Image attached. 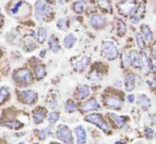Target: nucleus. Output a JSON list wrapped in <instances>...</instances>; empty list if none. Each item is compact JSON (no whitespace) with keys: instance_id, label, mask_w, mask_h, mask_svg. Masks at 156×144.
<instances>
[{"instance_id":"f257e3e1","label":"nucleus","mask_w":156,"mask_h":144,"mask_svg":"<svg viewBox=\"0 0 156 144\" xmlns=\"http://www.w3.org/2000/svg\"><path fill=\"white\" fill-rule=\"evenodd\" d=\"M34 18L37 22H49L54 18V10L45 0H37L34 5Z\"/></svg>"},{"instance_id":"f03ea898","label":"nucleus","mask_w":156,"mask_h":144,"mask_svg":"<svg viewBox=\"0 0 156 144\" xmlns=\"http://www.w3.org/2000/svg\"><path fill=\"white\" fill-rule=\"evenodd\" d=\"M12 79L18 88H26L28 86H31L34 81L32 72L27 67H23V68H18L14 71L13 75H12Z\"/></svg>"},{"instance_id":"7ed1b4c3","label":"nucleus","mask_w":156,"mask_h":144,"mask_svg":"<svg viewBox=\"0 0 156 144\" xmlns=\"http://www.w3.org/2000/svg\"><path fill=\"white\" fill-rule=\"evenodd\" d=\"M9 12L14 17L23 18V17H27L28 15H30L31 8H30V5L25 2L24 0H17V1H15V2L10 7Z\"/></svg>"},{"instance_id":"20e7f679","label":"nucleus","mask_w":156,"mask_h":144,"mask_svg":"<svg viewBox=\"0 0 156 144\" xmlns=\"http://www.w3.org/2000/svg\"><path fill=\"white\" fill-rule=\"evenodd\" d=\"M102 52L108 61H115L120 56L119 48L113 41H104L102 44Z\"/></svg>"},{"instance_id":"39448f33","label":"nucleus","mask_w":156,"mask_h":144,"mask_svg":"<svg viewBox=\"0 0 156 144\" xmlns=\"http://www.w3.org/2000/svg\"><path fill=\"white\" fill-rule=\"evenodd\" d=\"M85 120L86 122L95 125L104 132H110V127H109L108 123L105 121V118H103L101 113H89L85 116Z\"/></svg>"},{"instance_id":"423d86ee","label":"nucleus","mask_w":156,"mask_h":144,"mask_svg":"<svg viewBox=\"0 0 156 144\" xmlns=\"http://www.w3.org/2000/svg\"><path fill=\"white\" fill-rule=\"evenodd\" d=\"M137 0H120L118 3V11L121 15L128 16L129 17L132 14L136 12L137 9Z\"/></svg>"},{"instance_id":"0eeeda50","label":"nucleus","mask_w":156,"mask_h":144,"mask_svg":"<svg viewBox=\"0 0 156 144\" xmlns=\"http://www.w3.org/2000/svg\"><path fill=\"white\" fill-rule=\"evenodd\" d=\"M56 137L59 141L63 142L65 144H74V138L72 130L65 124H61L58 126V128L56 130Z\"/></svg>"},{"instance_id":"6e6552de","label":"nucleus","mask_w":156,"mask_h":144,"mask_svg":"<svg viewBox=\"0 0 156 144\" xmlns=\"http://www.w3.org/2000/svg\"><path fill=\"white\" fill-rule=\"evenodd\" d=\"M17 100L24 105H34L37 100V93L33 90L17 91Z\"/></svg>"},{"instance_id":"1a4fd4ad","label":"nucleus","mask_w":156,"mask_h":144,"mask_svg":"<svg viewBox=\"0 0 156 144\" xmlns=\"http://www.w3.org/2000/svg\"><path fill=\"white\" fill-rule=\"evenodd\" d=\"M104 106L109 109L120 110L123 106V98L115 93H108L104 97Z\"/></svg>"},{"instance_id":"9d476101","label":"nucleus","mask_w":156,"mask_h":144,"mask_svg":"<svg viewBox=\"0 0 156 144\" xmlns=\"http://www.w3.org/2000/svg\"><path fill=\"white\" fill-rule=\"evenodd\" d=\"M88 24L94 30H102L107 26V18L101 13H92L89 16Z\"/></svg>"},{"instance_id":"9b49d317","label":"nucleus","mask_w":156,"mask_h":144,"mask_svg":"<svg viewBox=\"0 0 156 144\" xmlns=\"http://www.w3.org/2000/svg\"><path fill=\"white\" fill-rule=\"evenodd\" d=\"M101 108L100 104L98 101L96 100L95 98H89L87 99L86 101H83L81 104V106H79L78 110L81 112V113H88V112H91V111H95V110H98Z\"/></svg>"},{"instance_id":"f8f14e48","label":"nucleus","mask_w":156,"mask_h":144,"mask_svg":"<svg viewBox=\"0 0 156 144\" xmlns=\"http://www.w3.org/2000/svg\"><path fill=\"white\" fill-rule=\"evenodd\" d=\"M1 125H2L3 127L12 129V130H20V129L25 126L24 123H22L20 120L13 118V116H10V118H5V120H2Z\"/></svg>"},{"instance_id":"ddd939ff","label":"nucleus","mask_w":156,"mask_h":144,"mask_svg":"<svg viewBox=\"0 0 156 144\" xmlns=\"http://www.w3.org/2000/svg\"><path fill=\"white\" fill-rule=\"evenodd\" d=\"M47 110L45 107L39 106L32 111V118L34 124H42L47 118Z\"/></svg>"},{"instance_id":"4468645a","label":"nucleus","mask_w":156,"mask_h":144,"mask_svg":"<svg viewBox=\"0 0 156 144\" xmlns=\"http://www.w3.org/2000/svg\"><path fill=\"white\" fill-rule=\"evenodd\" d=\"M32 71L33 74H34V78L37 81L43 80L46 77V75H47L45 65L42 62H40V61H37L34 64H32Z\"/></svg>"},{"instance_id":"2eb2a0df","label":"nucleus","mask_w":156,"mask_h":144,"mask_svg":"<svg viewBox=\"0 0 156 144\" xmlns=\"http://www.w3.org/2000/svg\"><path fill=\"white\" fill-rule=\"evenodd\" d=\"M91 95V88L88 84L78 86L75 91V97L78 100H85Z\"/></svg>"},{"instance_id":"dca6fc26","label":"nucleus","mask_w":156,"mask_h":144,"mask_svg":"<svg viewBox=\"0 0 156 144\" xmlns=\"http://www.w3.org/2000/svg\"><path fill=\"white\" fill-rule=\"evenodd\" d=\"M74 132L76 135V144H85L87 142V131L83 126L81 125L76 126Z\"/></svg>"},{"instance_id":"f3484780","label":"nucleus","mask_w":156,"mask_h":144,"mask_svg":"<svg viewBox=\"0 0 156 144\" xmlns=\"http://www.w3.org/2000/svg\"><path fill=\"white\" fill-rule=\"evenodd\" d=\"M129 59H130V66L135 69L141 68V57L140 52L137 50H129Z\"/></svg>"},{"instance_id":"a211bd4d","label":"nucleus","mask_w":156,"mask_h":144,"mask_svg":"<svg viewBox=\"0 0 156 144\" xmlns=\"http://www.w3.org/2000/svg\"><path fill=\"white\" fill-rule=\"evenodd\" d=\"M140 57H141V69H142L143 74L145 75H149L152 72L151 69V61H150V58L144 51L140 52Z\"/></svg>"},{"instance_id":"6ab92c4d","label":"nucleus","mask_w":156,"mask_h":144,"mask_svg":"<svg viewBox=\"0 0 156 144\" xmlns=\"http://www.w3.org/2000/svg\"><path fill=\"white\" fill-rule=\"evenodd\" d=\"M88 0H76L72 3V10L77 15H81L86 12V7H87Z\"/></svg>"},{"instance_id":"aec40b11","label":"nucleus","mask_w":156,"mask_h":144,"mask_svg":"<svg viewBox=\"0 0 156 144\" xmlns=\"http://www.w3.org/2000/svg\"><path fill=\"white\" fill-rule=\"evenodd\" d=\"M136 80L137 76L134 73H129L125 76V79H124V86H125V90L130 92L136 88Z\"/></svg>"},{"instance_id":"412c9836","label":"nucleus","mask_w":156,"mask_h":144,"mask_svg":"<svg viewBox=\"0 0 156 144\" xmlns=\"http://www.w3.org/2000/svg\"><path fill=\"white\" fill-rule=\"evenodd\" d=\"M140 33L141 35L143 37V39H144V41L147 42V43L151 44L152 42L154 41V34L153 32H152L151 28H150L147 25L143 24L140 26Z\"/></svg>"},{"instance_id":"4be33fe9","label":"nucleus","mask_w":156,"mask_h":144,"mask_svg":"<svg viewBox=\"0 0 156 144\" xmlns=\"http://www.w3.org/2000/svg\"><path fill=\"white\" fill-rule=\"evenodd\" d=\"M37 40L34 39V37H26L23 42V49L25 50L26 52H31L37 48Z\"/></svg>"},{"instance_id":"5701e85b","label":"nucleus","mask_w":156,"mask_h":144,"mask_svg":"<svg viewBox=\"0 0 156 144\" xmlns=\"http://www.w3.org/2000/svg\"><path fill=\"white\" fill-rule=\"evenodd\" d=\"M90 57L89 56H83L79 60L76 62L75 64V67H76V71L77 72H85L86 69L88 68V66H89L90 64Z\"/></svg>"},{"instance_id":"b1692460","label":"nucleus","mask_w":156,"mask_h":144,"mask_svg":"<svg viewBox=\"0 0 156 144\" xmlns=\"http://www.w3.org/2000/svg\"><path fill=\"white\" fill-rule=\"evenodd\" d=\"M47 43H48V48H49L54 54H58L61 50V45H60V43H59V40L55 34L50 35Z\"/></svg>"},{"instance_id":"393cba45","label":"nucleus","mask_w":156,"mask_h":144,"mask_svg":"<svg viewBox=\"0 0 156 144\" xmlns=\"http://www.w3.org/2000/svg\"><path fill=\"white\" fill-rule=\"evenodd\" d=\"M76 42H77V37L74 33H67L64 37H63V47L65 49H72L75 46Z\"/></svg>"},{"instance_id":"a878e982","label":"nucleus","mask_w":156,"mask_h":144,"mask_svg":"<svg viewBox=\"0 0 156 144\" xmlns=\"http://www.w3.org/2000/svg\"><path fill=\"white\" fill-rule=\"evenodd\" d=\"M48 37V30L45 27H39L35 32V40L39 44H44Z\"/></svg>"},{"instance_id":"bb28decb","label":"nucleus","mask_w":156,"mask_h":144,"mask_svg":"<svg viewBox=\"0 0 156 144\" xmlns=\"http://www.w3.org/2000/svg\"><path fill=\"white\" fill-rule=\"evenodd\" d=\"M137 101H138V105L140 106V108L143 110H149V108L151 107L150 97L145 94H139L137 96Z\"/></svg>"},{"instance_id":"cd10ccee","label":"nucleus","mask_w":156,"mask_h":144,"mask_svg":"<svg viewBox=\"0 0 156 144\" xmlns=\"http://www.w3.org/2000/svg\"><path fill=\"white\" fill-rule=\"evenodd\" d=\"M96 5L106 13H112V5L110 0H95Z\"/></svg>"},{"instance_id":"c85d7f7f","label":"nucleus","mask_w":156,"mask_h":144,"mask_svg":"<svg viewBox=\"0 0 156 144\" xmlns=\"http://www.w3.org/2000/svg\"><path fill=\"white\" fill-rule=\"evenodd\" d=\"M11 97V91L8 86H0V106L5 105Z\"/></svg>"},{"instance_id":"c756f323","label":"nucleus","mask_w":156,"mask_h":144,"mask_svg":"<svg viewBox=\"0 0 156 144\" xmlns=\"http://www.w3.org/2000/svg\"><path fill=\"white\" fill-rule=\"evenodd\" d=\"M108 115L112 118L113 123H115L118 128H123V127L125 126V123H126L125 118H123V116H121V115H118V114L113 113V112H109Z\"/></svg>"},{"instance_id":"7c9ffc66","label":"nucleus","mask_w":156,"mask_h":144,"mask_svg":"<svg viewBox=\"0 0 156 144\" xmlns=\"http://www.w3.org/2000/svg\"><path fill=\"white\" fill-rule=\"evenodd\" d=\"M121 65L123 68H128L130 66V59H129V50L123 49L121 51Z\"/></svg>"},{"instance_id":"2f4dec72","label":"nucleus","mask_w":156,"mask_h":144,"mask_svg":"<svg viewBox=\"0 0 156 144\" xmlns=\"http://www.w3.org/2000/svg\"><path fill=\"white\" fill-rule=\"evenodd\" d=\"M115 31H117L118 37H124L127 31V26H126L125 22L122 19H118L117 24H115Z\"/></svg>"},{"instance_id":"473e14b6","label":"nucleus","mask_w":156,"mask_h":144,"mask_svg":"<svg viewBox=\"0 0 156 144\" xmlns=\"http://www.w3.org/2000/svg\"><path fill=\"white\" fill-rule=\"evenodd\" d=\"M50 133H51V125H50V126H48V127H46V128L37 129V130H35V135H37V139L41 140V141L45 140L46 138L50 135Z\"/></svg>"},{"instance_id":"72a5a7b5","label":"nucleus","mask_w":156,"mask_h":144,"mask_svg":"<svg viewBox=\"0 0 156 144\" xmlns=\"http://www.w3.org/2000/svg\"><path fill=\"white\" fill-rule=\"evenodd\" d=\"M78 108H79L78 103L73 99H69L64 105V110L66 113H74L76 110H78Z\"/></svg>"},{"instance_id":"f704fd0d","label":"nucleus","mask_w":156,"mask_h":144,"mask_svg":"<svg viewBox=\"0 0 156 144\" xmlns=\"http://www.w3.org/2000/svg\"><path fill=\"white\" fill-rule=\"evenodd\" d=\"M135 41H136L138 49L141 50V51H144L145 48H147V42L144 41V39H143V37L141 35L140 32L135 33Z\"/></svg>"},{"instance_id":"c9c22d12","label":"nucleus","mask_w":156,"mask_h":144,"mask_svg":"<svg viewBox=\"0 0 156 144\" xmlns=\"http://www.w3.org/2000/svg\"><path fill=\"white\" fill-rule=\"evenodd\" d=\"M56 26L57 28L59 29L60 31H63V32H66L67 30H69V20L66 19V18L62 17V18H59L58 20H57L56 23Z\"/></svg>"},{"instance_id":"e433bc0d","label":"nucleus","mask_w":156,"mask_h":144,"mask_svg":"<svg viewBox=\"0 0 156 144\" xmlns=\"http://www.w3.org/2000/svg\"><path fill=\"white\" fill-rule=\"evenodd\" d=\"M88 79L92 82H100L103 79V76L101 75L100 71H98L96 68H93L91 71V73L88 75Z\"/></svg>"},{"instance_id":"4c0bfd02","label":"nucleus","mask_w":156,"mask_h":144,"mask_svg":"<svg viewBox=\"0 0 156 144\" xmlns=\"http://www.w3.org/2000/svg\"><path fill=\"white\" fill-rule=\"evenodd\" d=\"M59 118H60V113H59L58 111H56V110H52L51 112H49V113L47 114V120L50 125L56 124L59 121Z\"/></svg>"},{"instance_id":"58836bf2","label":"nucleus","mask_w":156,"mask_h":144,"mask_svg":"<svg viewBox=\"0 0 156 144\" xmlns=\"http://www.w3.org/2000/svg\"><path fill=\"white\" fill-rule=\"evenodd\" d=\"M141 19H142V17H141L140 15H138V14H136V13L132 14V15L129 16V23L132 25H134V26L140 24Z\"/></svg>"},{"instance_id":"ea45409f","label":"nucleus","mask_w":156,"mask_h":144,"mask_svg":"<svg viewBox=\"0 0 156 144\" xmlns=\"http://www.w3.org/2000/svg\"><path fill=\"white\" fill-rule=\"evenodd\" d=\"M136 14H138V15H140L141 17H142V15L145 13V3L144 2H140L137 5V9H136V12H135Z\"/></svg>"},{"instance_id":"a19ab883","label":"nucleus","mask_w":156,"mask_h":144,"mask_svg":"<svg viewBox=\"0 0 156 144\" xmlns=\"http://www.w3.org/2000/svg\"><path fill=\"white\" fill-rule=\"evenodd\" d=\"M144 137L149 140H152L154 137V130L151 128V127H145L144 129Z\"/></svg>"},{"instance_id":"79ce46f5","label":"nucleus","mask_w":156,"mask_h":144,"mask_svg":"<svg viewBox=\"0 0 156 144\" xmlns=\"http://www.w3.org/2000/svg\"><path fill=\"white\" fill-rule=\"evenodd\" d=\"M150 61H151V69H152V72H154V73L156 74V57L153 56L151 59H150Z\"/></svg>"},{"instance_id":"37998d69","label":"nucleus","mask_w":156,"mask_h":144,"mask_svg":"<svg viewBox=\"0 0 156 144\" xmlns=\"http://www.w3.org/2000/svg\"><path fill=\"white\" fill-rule=\"evenodd\" d=\"M126 100L128 101V104H134L135 100H136V95L135 94H128L126 96Z\"/></svg>"},{"instance_id":"c03bdc74","label":"nucleus","mask_w":156,"mask_h":144,"mask_svg":"<svg viewBox=\"0 0 156 144\" xmlns=\"http://www.w3.org/2000/svg\"><path fill=\"white\" fill-rule=\"evenodd\" d=\"M50 108H51L52 110H55V109H58L59 108V104H58V101L57 100H52V101H50Z\"/></svg>"},{"instance_id":"a18cd8bd","label":"nucleus","mask_w":156,"mask_h":144,"mask_svg":"<svg viewBox=\"0 0 156 144\" xmlns=\"http://www.w3.org/2000/svg\"><path fill=\"white\" fill-rule=\"evenodd\" d=\"M46 54H47V50H46V49H42L41 51H40V54H39L40 58H41V59H44V58L46 57Z\"/></svg>"},{"instance_id":"49530a36","label":"nucleus","mask_w":156,"mask_h":144,"mask_svg":"<svg viewBox=\"0 0 156 144\" xmlns=\"http://www.w3.org/2000/svg\"><path fill=\"white\" fill-rule=\"evenodd\" d=\"M113 86H115V88H121V86H122V81H121V80H115V81L113 82Z\"/></svg>"},{"instance_id":"de8ad7c7","label":"nucleus","mask_w":156,"mask_h":144,"mask_svg":"<svg viewBox=\"0 0 156 144\" xmlns=\"http://www.w3.org/2000/svg\"><path fill=\"white\" fill-rule=\"evenodd\" d=\"M3 23H5V19H3V15L1 14V12H0V29L2 28Z\"/></svg>"},{"instance_id":"09e8293b","label":"nucleus","mask_w":156,"mask_h":144,"mask_svg":"<svg viewBox=\"0 0 156 144\" xmlns=\"http://www.w3.org/2000/svg\"><path fill=\"white\" fill-rule=\"evenodd\" d=\"M57 3H58L59 5H63V3L65 2V0H56Z\"/></svg>"},{"instance_id":"8fccbe9b","label":"nucleus","mask_w":156,"mask_h":144,"mask_svg":"<svg viewBox=\"0 0 156 144\" xmlns=\"http://www.w3.org/2000/svg\"><path fill=\"white\" fill-rule=\"evenodd\" d=\"M26 135V131H24V132H20V133H16V137H23V135Z\"/></svg>"},{"instance_id":"3c124183","label":"nucleus","mask_w":156,"mask_h":144,"mask_svg":"<svg viewBox=\"0 0 156 144\" xmlns=\"http://www.w3.org/2000/svg\"><path fill=\"white\" fill-rule=\"evenodd\" d=\"M115 144H126V143H125V142H123V141H115Z\"/></svg>"},{"instance_id":"603ef678","label":"nucleus","mask_w":156,"mask_h":144,"mask_svg":"<svg viewBox=\"0 0 156 144\" xmlns=\"http://www.w3.org/2000/svg\"><path fill=\"white\" fill-rule=\"evenodd\" d=\"M46 2H48L49 5H51V3H54L55 2V0H45Z\"/></svg>"},{"instance_id":"864d4df0","label":"nucleus","mask_w":156,"mask_h":144,"mask_svg":"<svg viewBox=\"0 0 156 144\" xmlns=\"http://www.w3.org/2000/svg\"><path fill=\"white\" fill-rule=\"evenodd\" d=\"M153 86H155V89H156V76H155V78H154V81H153Z\"/></svg>"},{"instance_id":"5fc2aeb1","label":"nucleus","mask_w":156,"mask_h":144,"mask_svg":"<svg viewBox=\"0 0 156 144\" xmlns=\"http://www.w3.org/2000/svg\"><path fill=\"white\" fill-rule=\"evenodd\" d=\"M1 54H2V52H1V50H0V57H1Z\"/></svg>"},{"instance_id":"6e6d98bb","label":"nucleus","mask_w":156,"mask_h":144,"mask_svg":"<svg viewBox=\"0 0 156 144\" xmlns=\"http://www.w3.org/2000/svg\"><path fill=\"white\" fill-rule=\"evenodd\" d=\"M18 144H25L24 142H20V143H18Z\"/></svg>"}]
</instances>
